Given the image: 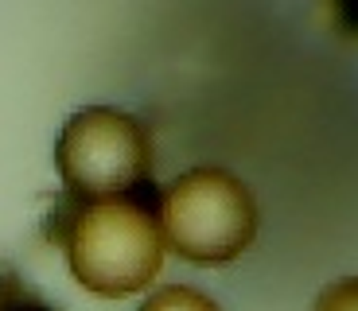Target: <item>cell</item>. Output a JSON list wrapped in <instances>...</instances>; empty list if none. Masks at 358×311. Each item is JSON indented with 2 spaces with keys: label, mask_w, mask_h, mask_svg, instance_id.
I'll list each match as a JSON object with an SVG mask.
<instances>
[{
  "label": "cell",
  "mask_w": 358,
  "mask_h": 311,
  "mask_svg": "<svg viewBox=\"0 0 358 311\" xmlns=\"http://www.w3.org/2000/svg\"><path fill=\"white\" fill-rule=\"evenodd\" d=\"M312 311H358V276H343L315 296Z\"/></svg>",
  "instance_id": "6"
},
{
  "label": "cell",
  "mask_w": 358,
  "mask_h": 311,
  "mask_svg": "<svg viewBox=\"0 0 358 311\" xmlns=\"http://www.w3.org/2000/svg\"><path fill=\"white\" fill-rule=\"evenodd\" d=\"M66 265L86 292L121 300L156 280L164 268L168 238L160 222V191L152 183L129 195L78 198L66 195L51 226Z\"/></svg>",
  "instance_id": "1"
},
{
  "label": "cell",
  "mask_w": 358,
  "mask_h": 311,
  "mask_svg": "<svg viewBox=\"0 0 358 311\" xmlns=\"http://www.w3.org/2000/svg\"><path fill=\"white\" fill-rule=\"evenodd\" d=\"M0 311H59L55 303H47L36 288H27L16 273L0 276Z\"/></svg>",
  "instance_id": "5"
},
{
  "label": "cell",
  "mask_w": 358,
  "mask_h": 311,
  "mask_svg": "<svg viewBox=\"0 0 358 311\" xmlns=\"http://www.w3.org/2000/svg\"><path fill=\"white\" fill-rule=\"evenodd\" d=\"M320 4L335 36L358 43V0H320Z\"/></svg>",
  "instance_id": "7"
},
{
  "label": "cell",
  "mask_w": 358,
  "mask_h": 311,
  "mask_svg": "<svg viewBox=\"0 0 358 311\" xmlns=\"http://www.w3.org/2000/svg\"><path fill=\"white\" fill-rule=\"evenodd\" d=\"M55 168L78 198L129 195L152 175V140L133 113L86 106L63 124L55 140Z\"/></svg>",
  "instance_id": "3"
},
{
  "label": "cell",
  "mask_w": 358,
  "mask_h": 311,
  "mask_svg": "<svg viewBox=\"0 0 358 311\" xmlns=\"http://www.w3.org/2000/svg\"><path fill=\"white\" fill-rule=\"evenodd\" d=\"M141 311H222V308H218L210 296H203L199 288L168 284V288H156V292L141 303Z\"/></svg>",
  "instance_id": "4"
},
{
  "label": "cell",
  "mask_w": 358,
  "mask_h": 311,
  "mask_svg": "<svg viewBox=\"0 0 358 311\" xmlns=\"http://www.w3.org/2000/svg\"><path fill=\"white\" fill-rule=\"evenodd\" d=\"M168 249L191 265H230L257 238L250 187L222 168H191L160 195Z\"/></svg>",
  "instance_id": "2"
}]
</instances>
